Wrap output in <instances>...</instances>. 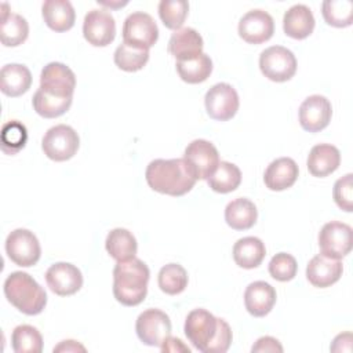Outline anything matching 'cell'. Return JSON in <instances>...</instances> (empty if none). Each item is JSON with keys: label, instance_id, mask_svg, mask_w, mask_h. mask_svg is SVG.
Returning <instances> with one entry per match:
<instances>
[{"label": "cell", "instance_id": "32", "mask_svg": "<svg viewBox=\"0 0 353 353\" xmlns=\"http://www.w3.org/2000/svg\"><path fill=\"white\" fill-rule=\"evenodd\" d=\"M72 99L73 98L55 97L39 88L33 95L32 103L37 114L46 119H54V117L62 116L66 110H69L72 105Z\"/></svg>", "mask_w": 353, "mask_h": 353}, {"label": "cell", "instance_id": "27", "mask_svg": "<svg viewBox=\"0 0 353 353\" xmlns=\"http://www.w3.org/2000/svg\"><path fill=\"white\" fill-rule=\"evenodd\" d=\"M266 255L265 244L261 239L247 236L239 239L233 245V259L243 269H254L259 266Z\"/></svg>", "mask_w": 353, "mask_h": 353}, {"label": "cell", "instance_id": "14", "mask_svg": "<svg viewBox=\"0 0 353 353\" xmlns=\"http://www.w3.org/2000/svg\"><path fill=\"white\" fill-rule=\"evenodd\" d=\"M183 159L193 168L197 179H208L219 164L216 148L207 139H194L186 149Z\"/></svg>", "mask_w": 353, "mask_h": 353}, {"label": "cell", "instance_id": "12", "mask_svg": "<svg viewBox=\"0 0 353 353\" xmlns=\"http://www.w3.org/2000/svg\"><path fill=\"white\" fill-rule=\"evenodd\" d=\"M84 39L94 47H105L114 40L116 22L110 11L94 8L88 11L83 22Z\"/></svg>", "mask_w": 353, "mask_h": 353}, {"label": "cell", "instance_id": "18", "mask_svg": "<svg viewBox=\"0 0 353 353\" xmlns=\"http://www.w3.org/2000/svg\"><path fill=\"white\" fill-rule=\"evenodd\" d=\"M343 272V265L339 259L328 258L321 254L313 256L306 266V279L319 288H325L336 283Z\"/></svg>", "mask_w": 353, "mask_h": 353}, {"label": "cell", "instance_id": "9", "mask_svg": "<svg viewBox=\"0 0 353 353\" xmlns=\"http://www.w3.org/2000/svg\"><path fill=\"white\" fill-rule=\"evenodd\" d=\"M135 331L142 343L160 347L171 334V321L163 310L148 309L138 316Z\"/></svg>", "mask_w": 353, "mask_h": 353}, {"label": "cell", "instance_id": "3", "mask_svg": "<svg viewBox=\"0 0 353 353\" xmlns=\"http://www.w3.org/2000/svg\"><path fill=\"white\" fill-rule=\"evenodd\" d=\"M150 272L148 265L138 259L117 262L113 269V295L124 306L139 305L148 294Z\"/></svg>", "mask_w": 353, "mask_h": 353}, {"label": "cell", "instance_id": "8", "mask_svg": "<svg viewBox=\"0 0 353 353\" xmlns=\"http://www.w3.org/2000/svg\"><path fill=\"white\" fill-rule=\"evenodd\" d=\"M159 39V28L148 12L130 14L123 25V40L125 44L149 50Z\"/></svg>", "mask_w": 353, "mask_h": 353}, {"label": "cell", "instance_id": "38", "mask_svg": "<svg viewBox=\"0 0 353 353\" xmlns=\"http://www.w3.org/2000/svg\"><path fill=\"white\" fill-rule=\"evenodd\" d=\"M189 12L186 0H161L159 3V15L164 26L178 30L183 25Z\"/></svg>", "mask_w": 353, "mask_h": 353}, {"label": "cell", "instance_id": "6", "mask_svg": "<svg viewBox=\"0 0 353 353\" xmlns=\"http://www.w3.org/2000/svg\"><path fill=\"white\" fill-rule=\"evenodd\" d=\"M259 68L269 80L283 83L295 74L296 58L291 50L283 46H272L261 52Z\"/></svg>", "mask_w": 353, "mask_h": 353}, {"label": "cell", "instance_id": "17", "mask_svg": "<svg viewBox=\"0 0 353 353\" xmlns=\"http://www.w3.org/2000/svg\"><path fill=\"white\" fill-rule=\"evenodd\" d=\"M274 33V22L269 12L263 10H251L245 12L239 22L240 37L250 44L268 41Z\"/></svg>", "mask_w": 353, "mask_h": 353}, {"label": "cell", "instance_id": "37", "mask_svg": "<svg viewBox=\"0 0 353 353\" xmlns=\"http://www.w3.org/2000/svg\"><path fill=\"white\" fill-rule=\"evenodd\" d=\"M28 142V130L18 120L7 121L1 128V150L7 154H17Z\"/></svg>", "mask_w": 353, "mask_h": 353}, {"label": "cell", "instance_id": "16", "mask_svg": "<svg viewBox=\"0 0 353 353\" xmlns=\"http://www.w3.org/2000/svg\"><path fill=\"white\" fill-rule=\"evenodd\" d=\"M331 116V102L319 94L307 97L299 106V124L309 132H319L324 130L330 124Z\"/></svg>", "mask_w": 353, "mask_h": 353}, {"label": "cell", "instance_id": "34", "mask_svg": "<svg viewBox=\"0 0 353 353\" xmlns=\"http://www.w3.org/2000/svg\"><path fill=\"white\" fill-rule=\"evenodd\" d=\"M188 272L179 263L164 265L157 276L159 287L168 295L181 294L188 285Z\"/></svg>", "mask_w": 353, "mask_h": 353}, {"label": "cell", "instance_id": "7", "mask_svg": "<svg viewBox=\"0 0 353 353\" xmlns=\"http://www.w3.org/2000/svg\"><path fill=\"white\" fill-rule=\"evenodd\" d=\"M6 252L15 265L22 268H29L39 262L41 255V248L33 232L19 228L12 230L7 236Z\"/></svg>", "mask_w": 353, "mask_h": 353}, {"label": "cell", "instance_id": "10", "mask_svg": "<svg viewBox=\"0 0 353 353\" xmlns=\"http://www.w3.org/2000/svg\"><path fill=\"white\" fill-rule=\"evenodd\" d=\"M208 116L218 121L230 120L239 110V94L228 83L214 84L204 97Z\"/></svg>", "mask_w": 353, "mask_h": 353}, {"label": "cell", "instance_id": "36", "mask_svg": "<svg viewBox=\"0 0 353 353\" xmlns=\"http://www.w3.org/2000/svg\"><path fill=\"white\" fill-rule=\"evenodd\" d=\"M321 12L328 25L346 28L353 21V3L350 0H325Z\"/></svg>", "mask_w": 353, "mask_h": 353}, {"label": "cell", "instance_id": "21", "mask_svg": "<svg viewBox=\"0 0 353 353\" xmlns=\"http://www.w3.org/2000/svg\"><path fill=\"white\" fill-rule=\"evenodd\" d=\"M204 41L200 33L193 28H181L175 30L168 41V51L178 61H186L203 52Z\"/></svg>", "mask_w": 353, "mask_h": 353}, {"label": "cell", "instance_id": "26", "mask_svg": "<svg viewBox=\"0 0 353 353\" xmlns=\"http://www.w3.org/2000/svg\"><path fill=\"white\" fill-rule=\"evenodd\" d=\"M32 84L30 70L21 63H7L0 72V90L7 97L25 94Z\"/></svg>", "mask_w": 353, "mask_h": 353}, {"label": "cell", "instance_id": "1", "mask_svg": "<svg viewBox=\"0 0 353 353\" xmlns=\"http://www.w3.org/2000/svg\"><path fill=\"white\" fill-rule=\"evenodd\" d=\"M183 331L188 341L204 353L226 352L233 338L229 324L205 309L192 310L186 316Z\"/></svg>", "mask_w": 353, "mask_h": 353}, {"label": "cell", "instance_id": "24", "mask_svg": "<svg viewBox=\"0 0 353 353\" xmlns=\"http://www.w3.org/2000/svg\"><path fill=\"white\" fill-rule=\"evenodd\" d=\"M46 25L55 32H66L73 28L76 12L68 0H46L41 6Z\"/></svg>", "mask_w": 353, "mask_h": 353}, {"label": "cell", "instance_id": "22", "mask_svg": "<svg viewBox=\"0 0 353 353\" xmlns=\"http://www.w3.org/2000/svg\"><path fill=\"white\" fill-rule=\"evenodd\" d=\"M316 21L312 10L305 4H294L283 17L284 33L292 39L302 40L312 34Z\"/></svg>", "mask_w": 353, "mask_h": 353}, {"label": "cell", "instance_id": "20", "mask_svg": "<svg viewBox=\"0 0 353 353\" xmlns=\"http://www.w3.org/2000/svg\"><path fill=\"white\" fill-rule=\"evenodd\" d=\"M298 174V164L291 157H279L268 165L263 174V182L268 189L280 192L291 188L295 183Z\"/></svg>", "mask_w": 353, "mask_h": 353}, {"label": "cell", "instance_id": "33", "mask_svg": "<svg viewBox=\"0 0 353 353\" xmlns=\"http://www.w3.org/2000/svg\"><path fill=\"white\" fill-rule=\"evenodd\" d=\"M11 345L15 353H40L43 350V336L33 325L22 324L14 328Z\"/></svg>", "mask_w": 353, "mask_h": 353}, {"label": "cell", "instance_id": "11", "mask_svg": "<svg viewBox=\"0 0 353 353\" xmlns=\"http://www.w3.org/2000/svg\"><path fill=\"white\" fill-rule=\"evenodd\" d=\"M321 255L341 259L352 250V228L339 221L327 222L319 233Z\"/></svg>", "mask_w": 353, "mask_h": 353}, {"label": "cell", "instance_id": "41", "mask_svg": "<svg viewBox=\"0 0 353 353\" xmlns=\"http://www.w3.org/2000/svg\"><path fill=\"white\" fill-rule=\"evenodd\" d=\"M251 352L252 353H258V352H283V346L273 336H262L251 347Z\"/></svg>", "mask_w": 353, "mask_h": 353}, {"label": "cell", "instance_id": "19", "mask_svg": "<svg viewBox=\"0 0 353 353\" xmlns=\"http://www.w3.org/2000/svg\"><path fill=\"white\" fill-rule=\"evenodd\" d=\"M276 290L266 281H254L244 291V305L254 317L266 316L276 303Z\"/></svg>", "mask_w": 353, "mask_h": 353}, {"label": "cell", "instance_id": "5", "mask_svg": "<svg viewBox=\"0 0 353 353\" xmlns=\"http://www.w3.org/2000/svg\"><path fill=\"white\" fill-rule=\"evenodd\" d=\"M80 146L77 132L66 124H58L47 130L41 141L44 154L54 161H66L72 159Z\"/></svg>", "mask_w": 353, "mask_h": 353}, {"label": "cell", "instance_id": "31", "mask_svg": "<svg viewBox=\"0 0 353 353\" xmlns=\"http://www.w3.org/2000/svg\"><path fill=\"white\" fill-rule=\"evenodd\" d=\"M241 182L240 168L229 161H219L216 170L207 179L208 186L218 193H229L239 188Z\"/></svg>", "mask_w": 353, "mask_h": 353}, {"label": "cell", "instance_id": "29", "mask_svg": "<svg viewBox=\"0 0 353 353\" xmlns=\"http://www.w3.org/2000/svg\"><path fill=\"white\" fill-rule=\"evenodd\" d=\"M105 247L113 259L123 262L135 256L138 243L130 230L124 228H116L108 233Z\"/></svg>", "mask_w": 353, "mask_h": 353}, {"label": "cell", "instance_id": "13", "mask_svg": "<svg viewBox=\"0 0 353 353\" xmlns=\"http://www.w3.org/2000/svg\"><path fill=\"white\" fill-rule=\"evenodd\" d=\"M76 76L73 70L61 62L47 63L40 73V87L43 91L62 98H73Z\"/></svg>", "mask_w": 353, "mask_h": 353}, {"label": "cell", "instance_id": "44", "mask_svg": "<svg viewBox=\"0 0 353 353\" xmlns=\"http://www.w3.org/2000/svg\"><path fill=\"white\" fill-rule=\"evenodd\" d=\"M98 3L102 4V6H109V7H119V6L127 4V1H125V3H106V1H98Z\"/></svg>", "mask_w": 353, "mask_h": 353}, {"label": "cell", "instance_id": "23", "mask_svg": "<svg viewBox=\"0 0 353 353\" xmlns=\"http://www.w3.org/2000/svg\"><path fill=\"white\" fill-rule=\"evenodd\" d=\"M306 164L313 176L324 178L336 171L341 164V153L331 143H319L310 149Z\"/></svg>", "mask_w": 353, "mask_h": 353}, {"label": "cell", "instance_id": "39", "mask_svg": "<svg viewBox=\"0 0 353 353\" xmlns=\"http://www.w3.org/2000/svg\"><path fill=\"white\" fill-rule=\"evenodd\" d=\"M298 270L296 259L287 252L276 254L269 262V273L277 281H290Z\"/></svg>", "mask_w": 353, "mask_h": 353}, {"label": "cell", "instance_id": "42", "mask_svg": "<svg viewBox=\"0 0 353 353\" xmlns=\"http://www.w3.org/2000/svg\"><path fill=\"white\" fill-rule=\"evenodd\" d=\"M161 352H186V353H190V349L183 345V342L178 338H174V336H167L165 341L163 342V345L160 346Z\"/></svg>", "mask_w": 353, "mask_h": 353}, {"label": "cell", "instance_id": "15", "mask_svg": "<svg viewBox=\"0 0 353 353\" xmlns=\"http://www.w3.org/2000/svg\"><path fill=\"white\" fill-rule=\"evenodd\" d=\"M46 281L54 294L68 296L81 288L83 274L77 266L69 262H57L47 269Z\"/></svg>", "mask_w": 353, "mask_h": 353}, {"label": "cell", "instance_id": "4", "mask_svg": "<svg viewBox=\"0 0 353 353\" xmlns=\"http://www.w3.org/2000/svg\"><path fill=\"white\" fill-rule=\"evenodd\" d=\"M4 295L12 306L28 316L41 313L47 305L46 290L25 272H12L6 279Z\"/></svg>", "mask_w": 353, "mask_h": 353}, {"label": "cell", "instance_id": "25", "mask_svg": "<svg viewBox=\"0 0 353 353\" xmlns=\"http://www.w3.org/2000/svg\"><path fill=\"white\" fill-rule=\"evenodd\" d=\"M29 34L28 21L15 12L8 11L6 3L1 4V23H0V40L6 47H17L22 44Z\"/></svg>", "mask_w": 353, "mask_h": 353}, {"label": "cell", "instance_id": "40", "mask_svg": "<svg viewBox=\"0 0 353 353\" xmlns=\"http://www.w3.org/2000/svg\"><path fill=\"white\" fill-rule=\"evenodd\" d=\"M332 196L341 210L346 212L353 211V175L350 172L334 183Z\"/></svg>", "mask_w": 353, "mask_h": 353}, {"label": "cell", "instance_id": "28", "mask_svg": "<svg viewBox=\"0 0 353 353\" xmlns=\"http://www.w3.org/2000/svg\"><path fill=\"white\" fill-rule=\"evenodd\" d=\"M256 218L258 210L255 204L245 197L232 200L225 208V221L234 230H245L252 228Z\"/></svg>", "mask_w": 353, "mask_h": 353}, {"label": "cell", "instance_id": "43", "mask_svg": "<svg viewBox=\"0 0 353 353\" xmlns=\"http://www.w3.org/2000/svg\"><path fill=\"white\" fill-rule=\"evenodd\" d=\"M85 352V347L83 345H80L76 341L68 339V341H62L58 346L54 347V353L55 352Z\"/></svg>", "mask_w": 353, "mask_h": 353}, {"label": "cell", "instance_id": "2", "mask_svg": "<svg viewBox=\"0 0 353 353\" xmlns=\"http://www.w3.org/2000/svg\"><path fill=\"white\" fill-rule=\"evenodd\" d=\"M148 185L159 193L183 196L194 186L197 176L185 159H156L145 171Z\"/></svg>", "mask_w": 353, "mask_h": 353}, {"label": "cell", "instance_id": "35", "mask_svg": "<svg viewBox=\"0 0 353 353\" xmlns=\"http://www.w3.org/2000/svg\"><path fill=\"white\" fill-rule=\"evenodd\" d=\"M114 63L117 68L125 72L141 70L149 61V50L138 48L124 41L114 51Z\"/></svg>", "mask_w": 353, "mask_h": 353}, {"label": "cell", "instance_id": "30", "mask_svg": "<svg viewBox=\"0 0 353 353\" xmlns=\"http://www.w3.org/2000/svg\"><path fill=\"white\" fill-rule=\"evenodd\" d=\"M176 72L179 77L189 84L203 83L212 72V61L207 54L201 52L194 58L176 61Z\"/></svg>", "mask_w": 353, "mask_h": 353}]
</instances>
